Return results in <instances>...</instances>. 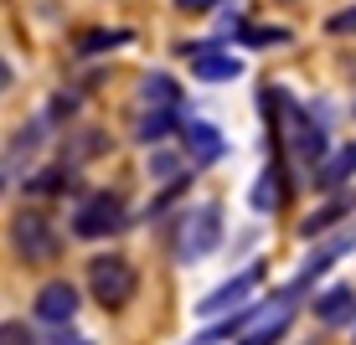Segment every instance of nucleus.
Instances as JSON below:
<instances>
[{"label": "nucleus", "instance_id": "21", "mask_svg": "<svg viewBox=\"0 0 356 345\" xmlns=\"http://www.w3.org/2000/svg\"><path fill=\"white\" fill-rule=\"evenodd\" d=\"M67 180H72L67 170H42L36 180H26V191H31V196H47V191H63Z\"/></svg>", "mask_w": 356, "mask_h": 345}, {"label": "nucleus", "instance_id": "5", "mask_svg": "<svg viewBox=\"0 0 356 345\" xmlns=\"http://www.w3.org/2000/svg\"><path fill=\"white\" fill-rule=\"evenodd\" d=\"M124 227V201H119L114 191H93V196H83L78 206H72V232L78 237H114V232Z\"/></svg>", "mask_w": 356, "mask_h": 345}, {"label": "nucleus", "instance_id": "17", "mask_svg": "<svg viewBox=\"0 0 356 345\" xmlns=\"http://www.w3.org/2000/svg\"><path fill=\"white\" fill-rule=\"evenodd\" d=\"M279 180H284V176H279V165H268L264 170V176L259 180H253V191H248V201H253V212H279V201H284V186H279Z\"/></svg>", "mask_w": 356, "mask_h": 345}, {"label": "nucleus", "instance_id": "19", "mask_svg": "<svg viewBox=\"0 0 356 345\" xmlns=\"http://www.w3.org/2000/svg\"><path fill=\"white\" fill-rule=\"evenodd\" d=\"M238 36H243L248 47H284V42H289V31H284V26H243Z\"/></svg>", "mask_w": 356, "mask_h": 345}, {"label": "nucleus", "instance_id": "16", "mask_svg": "<svg viewBox=\"0 0 356 345\" xmlns=\"http://www.w3.org/2000/svg\"><path fill=\"white\" fill-rule=\"evenodd\" d=\"M181 124H186L181 114H155V108H145V114L134 119V140H140V144H161L165 134H176Z\"/></svg>", "mask_w": 356, "mask_h": 345}, {"label": "nucleus", "instance_id": "24", "mask_svg": "<svg viewBox=\"0 0 356 345\" xmlns=\"http://www.w3.org/2000/svg\"><path fill=\"white\" fill-rule=\"evenodd\" d=\"M181 10H191V16H202V10H217V6H227V0H176Z\"/></svg>", "mask_w": 356, "mask_h": 345}, {"label": "nucleus", "instance_id": "10", "mask_svg": "<svg viewBox=\"0 0 356 345\" xmlns=\"http://www.w3.org/2000/svg\"><path fill=\"white\" fill-rule=\"evenodd\" d=\"M186 57H191V78L196 83H232V78H243V57H232V52H217V47H186Z\"/></svg>", "mask_w": 356, "mask_h": 345}, {"label": "nucleus", "instance_id": "8", "mask_svg": "<svg viewBox=\"0 0 356 345\" xmlns=\"http://www.w3.org/2000/svg\"><path fill=\"white\" fill-rule=\"evenodd\" d=\"M181 150H186L191 170H207V165H217V160L227 155V140H222V129L207 124V119H186V124H181Z\"/></svg>", "mask_w": 356, "mask_h": 345}, {"label": "nucleus", "instance_id": "9", "mask_svg": "<svg viewBox=\"0 0 356 345\" xmlns=\"http://www.w3.org/2000/svg\"><path fill=\"white\" fill-rule=\"evenodd\" d=\"M31 314L42 319V325H72V314H78V289H72L67 278H52L36 289V304Z\"/></svg>", "mask_w": 356, "mask_h": 345}, {"label": "nucleus", "instance_id": "18", "mask_svg": "<svg viewBox=\"0 0 356 345\" xmlns=\"http://www.w3.org/2000/svg\"><path fill=\"white\" fill-rule=\"evenodd\" d=\"M119 47H129V31H83V36H78V57L119 52Z\"/></svg>", "mask_w": 356, "mask_h": 345}, {"label": "nucleus", "instance_id": "15", "mask_svg": "<svg viewBox=\"0 0 356 345\" xmlns=\"http://www.w3.org/2000/svg\"><path fill=\"white\" fill-rule=\"evenodd\" d=\"M356 176V144H341L336 155H325V165L315 170V186L321 191H336L341 180H351Z\"/></svg>", "mask_w": 356, "mask_h": 345}, {"label": "nucleus", "instance_id": "14", "mask_svg": "<svg viewBox=\"0 0 356 345\" xmlns=\"http://www.w3.org/2000/svg\"><path fill=\"white\" fill-rule=\"evenodd\" d=\"M351 212H356V196H330L321 212H310V217L300 221V232H305V237H321V232H330L341 217H351Z\"/></svg>", "mask_w": 356, "mask_h": 345}, {"label": "nucleus", "instance_id": "4", "mask_svg": "<svg viewBox=\"0 0 356 345\" xmlns=\"http://www.w3.org/2000/svg\"><path fill=\"white\" fill-rule=\"evenodd\" d=\"M10 248H16L21 263H52L63 253V242H57L52 221L26 206V212H16V221H10Z\"/></svg>", "mask_w": 356, "mask_h": 345}, {"label": "nucleus", "instance_id": "26", "mask_svg": "<svg viewBox=\"0 0 356 345\" xmlns=\"http://www.w3.org/2000/svg\"><path fill=\"white\" fill-rule=\"evenodd\" d=\"M57 345H93V340H83V335H72V340H57Z\"/></svg>", "mask_w": 356, "mask_h": 345}, {"label": "nucleus", "instance_id": "7", "mask_svg": "<svg viewBox=\"0 0 356 345\" xmlns=\"http://www.w3.org/2000/svg\"><path fill=\"white\" fill-rule=\"evenodd\" d=\"M259 278H264V268H259V263H248V268H243V274H232L227 283H217L212 294H202V304H196V314H202V319H217V314H227L232 304H238V310H243V304H248V294L259 289Z\"/></svg>", "mask_w": 356, "mask_h": 345}, {"label": "nucleus", "instance_id": "11", "mask_svg": "<svg viewBox=\"0 0 356 345\" xmlns=\"http://www.w3.org/2000/svg\"><path fill=\"white\" fill-rule=\"evenodd\" d=\"M289 319H294L289 304H268V310H259V319L243 330L238 345H279V340H284V330H289Z\"/></svg>", "mask_w": 356, "mask_h": 345}, {"label": "nucleus", "instance_id": "23", "mask_svg": "<svg viewBox=\"0 0 356 345\" xmlns=\"http://www.w3.org/2000/svg\"><path fill=\"white\" fill-rule=\"evenodd\" d=\"M325 31H330V36H351V31H356V6H346V10H336V16L325 21Z\"/></svg>", "mask_w": 356, "mask_h": 345}, {"label": "nucleus", "instance_id": "3", "mask_svg": "<svg viewBox=\"0 0 356 345\" xmlns=\"http://www.w3.org/2000/svg\"><path fill=\"white\" fill-rule=\"evenodd\" d=\"M134 289H140V278H134L129 258H119V253L88 258V294L104 304V310H124V304L134 299Z\"/></svg>", "mask_w": 356, "mask_h": 345}, {"label": "nucleus", "instance_id": "25", "mask_svg": "<svg viewBox=\"0 0 356 345\" xmlns=\"http://www.w3.org/2000/svg\"><path fill=\"white\" fill-rule=\"evenodd\" d=\"M6 88H10V67L0 62V93H6Z\"/></svg>", "mask_w": 356, "mask_h": 345}, {"label": "nucleus", "instance_id": "6", "mask_svg": "<svg viewBox=\"0 0 356 345\" xmlns=\"http://www.w3.org/2000/svg\"><path fill=\"white\" fill-rule=\"evenodd\" d=\"M351 248H356V232H341V237H330V242H321V248H315L310 258H305V268H300V274H294V278L284 283V289H279V304H294V299H300V294L310 289L315 278L325 274L330 263H336V258H346Z\"/></svg>", "mask_w": 356, "mask_h": 345}, {"label": "nucleus", "instance_id": "13", "mask_svg": "<svg viewBox=\"0 0 356 345\" xmlns=\"http://www.w3.org/2000/svg\"><path fill=\"white\" fill-rule=\"evenodd\" d=\"M140 103L155 108V114H181V88H176V78H170V72H145Z\"/></svg>", "mask_w": 356, "mask_h": 345}, {"label": "nucleus", "instance_id": "2", "mask_svg": "<svg viewBox=\"0 0 356 345\" xmlns=\"http://www.w3.org/2000/svg\"><path fill=\"white\" fill-rule=\"evenodd\" d=\"M217 242H222V206L217 201L191 206L176 221V263H202V258L217 253Z\"/></svg>", "mask_w": 356, "mask_h": 345}, {"label": "nucleus", "instance_id": "22", "mask_svg": "<svg viewBox=\"0 0 356 345\" xmlns=\"http://www.w3.org/2000/svg\"><path fill=\"white\" fill-rule=\"evenodd\" d=\"M176 170H181L176 155H150V176H155V180H181Z\"/></svg>", "mask_w": 356, "mask_h": 345}, {"label": "nucleus", "instance_id": "1", "mask_svg": "<svg viewBox=\"0 0 356 345\" xmlns=\"http://www.w3.org/2000/svg\"><path fill=\"white\" fill-rule=\"evenodd\" d=\"M274 108L284 114V140H289V150L300 165H310V176L325 165V155H330V140H325V129L315 124V114L310 108H300L284 88H274Z\"/></svg>", "mask_w": 356, "mask_h": 345}, {"label": "nucleus", "instance_id": "20", "mask_svg": "<svg viewBox=\"0 0 356 345\" xmlns=\"http://www.w3.org/2000/svg\"><path fill=\"white\" fill-rule=\"evenodd\" d=\"M0 345H36L26 319H0Z\"/></svg>", "mask_w": 356, "mask_h": 345}, {"label": "nucleus", "instance_id": "12", "mask_svg": "<svg viewBox=\"0 0 356 345\" xmlns=\"http://www.w3.org/2000/svg\"><path fill=\"white\" fill-rule=\"evenodd\" d=\"M315 319H321V325H346V319H356V289L351 283H330L325 294H315Z\"/></svg>", "mask_w": 356, "mask_h": 345}]
</instances>
